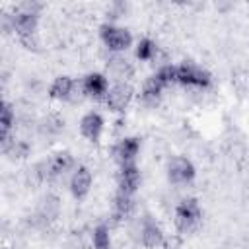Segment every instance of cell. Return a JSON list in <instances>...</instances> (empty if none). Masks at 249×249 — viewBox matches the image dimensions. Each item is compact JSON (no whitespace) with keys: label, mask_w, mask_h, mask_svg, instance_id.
<instances>
[{"label":"cell","mask_w":249,"mask_h":249,"mask_svg":"<svg viewBox=\"0 0 249 249\" xmlns=\"http://www.w3.org/2000/svg\"><path fill=\"white\" fill-rule=\"evenodd\" d=\"M41 8L43 4L39 2H23L18 4L14 14L10 16L12 29L27 49H37V21Z\"/></svg>","instance_id":"1"},{"label":"cell","mask_w":249,"mask_h":249,"mask_svg":"<svg viewBox=\"0 0 249 249\" xmlns=\"http://www.w3.org/2000/svg\"><path fill=\"white\" fill-rule=\"evenodd\" d=\"M101 41H103V45L111 51V53H115V54H121V53H124L130 45H132V35H130V31L128 29H124V27H117V25H113V23H105V25H101Z\"/></svg>","instance_id":"2"},{"label":"cell","mask_w":249,"mask_h":249,"mask_svg":"<svg viewBox=\"0 0 249 249\" xmlns=\"http://www.w3.org/2000/svg\"><path fill=\"white\" fill-rule=\"evenodd\" d=\"M202 220V210L195 198H185L175 208V224L181 231H193Z\"/></svg>","instance_id":"3"},{"label":"cell","mask_w":249,"mask_h":249,"mask_svg":"<svg viewBox=\"0 0 249 249\" xmlns=\"http://www.w3.org/2000/svg\"><path fill=\"white\" fill-rule=\"evenodd\" d=\"M175 82H179L183 86L206 88L210 84V74L193 62H183V64L175 66Z\"/></svg>","instance_id":"4"},{"label":"cell","mask_w":249,"mask_h":249,"mask_svg":"<svg viewBox=\"0 0 249 249\" xmlns=\"http://www.w3.org/2000/svg\"><path fill=\"white\" fill-rule=\"evenodd\" d=\"M167 179L175 187L189 185L195 179V165L187 158L177 156V158L169 160V163H167Z\"/></svg>","instance_id":"5"},{"label":"cell","mask_w":249,"mask_h":249,"mask_svg":"<svg viewBox=\"0 0 249 249\" xmlns=\"http://www.w3.org/2000/svg\"><path fill=\"white\" fill-rule=\"evenodd\" d=\"M130 97H132V88L128 82L124 80H115L111 86H109V91H107V97H105V103L111 111H124V107L130 103Z\"/></svg>","instance_id":"6"},{"label":"cell","mask_w":249,"mask_h":249,"mask_svg":"<svg viewBox=\"0 0 249 249\" xmlns=\"http://www.w3.org/2000/svg\"><path fill=\"white\" fill-rule=\"evenodd\" d=\"M138 241L148 247V249H154V247H160L163 243V231L161 228L156 224V220H152L150 216H144L140 220V230H138Z\"/></svg>","instance_id":"7"},{"label":"cell","mask_w":249,"mask_h":249,"mask_svg":"<svg viewBox=\"0 0 249 249\" xmlns=\"http://www.w3.org/2000/svg\"><path fill=\"white\" fill-rule=\"evenodd\" d=\"M117 185H119L117 193H123L128 196H132L136 193V189L140 187V171H138L136 163L121 165L119 175H117Z\"/></svg>","instance_id":"8"},{"label":"cell","mask_w":249,"mask_h":249,"mask_svg":"<svg viewBox=\"0 0 249 249\" xmlns=\"http://www.w3.org/2000/svg\"><path fill=\"white\" fill-rule=\"evenodd\" d=\"M72 165H74V158L70 156V152H58V154H54L49 161L43 163V167H45L43 177L49 179V181H53V179L64 175Z\"/></svg>","instance_id":"9"},{"label":"cell","mask_w":249,"mask_h":249,"mask_svg":"<svg viewBox=\"0 0 249 249\" xmlns=\"http://www.w3.org/2000/svg\"><path fill=\"white\" fill-rule=\"evenodd\" d=\"M82 89H84L86 95L105 101L107 91H109V80L99 72H89L82 82Z\"/></svg>","instance_id":"10"},{"label":"cell","mask_w":249,"mask_h":249,"mask_svg":"<svg viewBox=\"0 0 249 249\" xmlns=\"http://www.w3.org/2000/svg\"><path fill=\"white\" fill-rule=\"evenodd\" d=\"M103 117L97 113V111H89L82 117L80 121V132L84 138H88L89 142H97L101 138V132H103Z\"/></svg>","instance_id":"11"},{"label":"cell","mask_w":249,"mask_h":249,"mask_svg":"<svg viewBox=\"0 0 249 249\" xmlns=\"http://www.w3.org/2000/svg\"><path fill=\"white\" fill-rule=\"evenodd\" d=\"M138 150H140V140L136 136H128V138H123L115 146L113 154H115V160L119 161V165H128V163H134Z\"/></svg>","instance_id":"12"},{"label":"cell","mask_w":249,"mask_h":249,"mask_svg":"<svg viewBox=\"0 0 249 249\" xmlns=\"http://www.w3.org/2000/svg\"><path fill=\"white\" fill-rule=\"evenodd\" d=\"M89 187H91V171L88 167L80 165L70 177V191H72L74 198H78V200L86 198V195L89 193Z\"/></svg>","instance_id":"13"},{"label":"cell","mask_w":249,"mask_h":249,"mask_svg":"<svg viewBox=\"0 0 249 249\" xmlns=\"http://www.w3.org/2000/svg\"><path fill=\"white\" fill-rule=\"evenodd\" d=\"M74 88H76V82H74L70 76H58V78L51 84L49 95H51L53 99H62V101H66V99L72 97Z\"/></svg>","instance_id":"14"},{"label":"cell","mask_w":249,"mask_h":249,"mask_svg":"<svg viewBox=\"0 0 249 249\" xmlns=\"http://www.w3.org/2000/svg\"><path fill=\"white\" fill-rule=\"evenodd\" d=\"M58 208H60V204H58V198H56L54 195H47V196L41 200V204H39L37 216H39L43 222L54 220V218H56V214H58Z\"/></svg>","instance_id":"15"},{"label":"cell","mask_w":249,"mask_h":249,"mask_svg":"<svg viewBox=\"0 0 249 249\" xmlns=\"http://www.w3.org/2000/svg\"><path fill=\"white\" fill-rule=\"evenodd\" d=\"M163 88H165L163 82H161L156 74L150 76V80L144 84V89H142V99H144V103H156V101L160 99V93H161Z\"/></svg>","instance_id":"16"},{"label":"cell","mask_w":249,"mask_h":249,"mask_svg":"<svg viewBox=\"0 0 249 249\" xmlns=\"http://www.w3.org/2000/svg\"><path fill=\"white\" fill-rule=\"evenodd\" d=\"M107 68L115 74V80H124V78L132 72V68L128 66V62H126L123 56H113V58L107 62Z\"/></svg>","instance_id":"17"},{"label":"cell","mask_w":249,"mask_h":249,"mask_svg":"<svg viewBox=\"0 0 249 249\" xmlns=\"http://www.w3.org/2000/svg\"><path fill=\"white\" fill-rule=\"evenodd\" d=\"M0 124H2V142L8 140L10 136V130H12V124H14V111H12V105L8 101L2 103V111H0Z\"/></svg>","instance_id":"18"},{"label":"cell","mask_w":249,"mask_h":249,"mask_svg":"<svg viewBox=\"0 0 249 249\" xmlns=\"http://www.w3.org/2000/svg\"><path fill=\"white\" fill-rule=\"evenodd\" d=\"M132 206H134L132 204V196L117 193V196H115V216L117 218H126L132 212Z\"/></svg>","instance_id":"19"},{"label":"cell","mask_w":249,"mask_h":249,"mask_svg":"<svg viewBox=\"0 0 249 249\" xmlns=\"http://www.w3.org/2000/svg\"><path fill=\"white\" fill-rule=\"evenodd\" d=\"M158 54V45L152 39H142L136 47V58L138 60H152Z\"/></svg>","instance_id":"20"},{"label":"cell","mask_w":249,"mask_h":249,"mask_svg":"<svg viewBox=\"0 0 249 249\" xmlns=\"http://www.w3.org/2000/svg\"><path fill=\"white\" fill-rule=\"evenodd\" d=\"M93 247L95 249H111V239H109V228L105 224H99L95 230H93Z\"/></svg>","instance_id":"21"},{"label":"cell","mask_w":249,"mask_h":249,"mask_svg":"<svg viewBox=\"0 0 249 249\" xmlns=\"http://www.w3.org/2000/svg\"><path fill=\"white\" fill-rule=\"evenodd\" d=\"M62 126H64V123L58 119V117H54V115H51V117H47V119H43V123H41V132L43 134H47V136H53V134H58L60 130H62Z\"/></svg>","instance_id":"22"}]
</instances>
